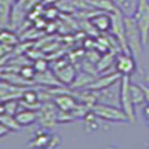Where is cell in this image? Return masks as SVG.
<instances>
[{"label": "cell", "mask_w": 149, "mask_h": 149, "mask_svg": "<svg viewBox=\"0 0 149 149\" xmlns=\"http://www.w3.org/2000/svg\"><path fill=\"white\" fill-rule=\"evenodd\" d=\"M88 21H90L91 26H94L97 30H100V31H107L112 27V17L107 15L104 10L95 12V15L90 17Z\"/></svg>", "instance_id": "cell-6"}, {"label": "cell", "mask_w": 149, "mask_h": 149, "mask_svg": "<svg viewBox=\"0 0 149 149\" xmlns=\"http://www.w3.org/2000/svg\"><path fill=\"white\" fill-rule=\"evenodd\" d=\"M121 78V74L116 72L115 74H112V76H106V78H102L95 82H91V90H100V88H106V86H110L113 82H116L118 79Z\"/></svg>", "instance_id": "cell-12"}, {"label": "cell", "mask_w": 149, "mask_h": 149, "mask_svg": "<svg viewBox=\"0 0 149 149\" xmlns=\"http://www.w3.org/2000/svg\"><path fill=\"white\" fill-rule=\"evenodd\" d=\"M17 112H18V102H17V98H10V100L5 102V113L15 115Z\"/></svg>", "instance_id": "cell-16"}, {"label": "cell", "mask_w": 149, "mask_h": 149, "mask_svg": "<svg viewBox=\"0 0 149 149\" xmlns=\"http://www.w3.org/2000/svg\"><path fill=\"white\" fill-rule=\"evenodd\" d=\"M15 0H0V29H8L10 24V10Z\"/></svg>", "instance_id": "cell-7"}, {"label": "cell", "mask_w": 149, "mask_h": 149, "mask_svg": "<svg viewBox=\"0 0 149 149\" xmlns=\"http://www.w3.org/2000/svg\"><path fill=\"white\" fill-rule=\"evenodd\" d=\"M57 76L60 78V82H63L66 85H72L76 79V72L70 64H63L60 70H57Z\"/></svg>", "instance_id": "cell-10"}, {"label": "cell", "mask_w": 149, "mask_h": 149, "mask_svg": "<svg viewBox=\"0 0 149 149\" xmlns=\"http://www.w3.org/2000/svg\"><path fill=\"white\" fill-rule=\"evenodd\" d=\"M5 113V102L0 100V115H3Z\"/></svg>", "instance_id": "cell-22"}, {"label": "cell", "mask_w": 149, "mask_h": 149, "mask_svg": "<svg viewBox=\"0 0 149 149\" xmlns=\"http://www.w3.org/2000/svg\"><path fill=\"white\" fill-rule=\"evenodd\" d=\"M18 39H17V34L12 33L9 29H0V43L6 45V46H14L17 45Z\"/></svg>", "instance_id": "cell-13"}, {"label": "cell", "mask_w": 149, "mask_h": 149, "mask_svg": "<svg viewBox=\"0 0 149 149\" xmlns=\"http://www.w3.org/2000/svg\"><path fill=\"white\" fill-rule=\"evenodd\" d=\"M19 98H21V103L26 106L27 109H33V107L40 106V103H39V94H37L34 90H24Z\"/></svg>", "instance_id": "cell-9"}, {"label": "cell", "mask_w": 149, "mask_h": 149, "mask_svg": "<svg viewBox=\"0 0 149 149\" xmlns=\"http://www.w3.org/2000/svg\"><path fill=\"white\" fill-rule=\"evenodd\" d=\"M134 21L139 27L143 45L149 43V0H137Z\"/></svg>", "instance_id": "cell-1"}, {"label": "cell", "mask_w": 149, "mask_h": 149, "mask_svg": "<svg viewBox=\"0 0 149 149\" xmlns=\"http://www.w3.org/2000/svg\"><path fill=\"white\" fill-rule=\"evenodd\" d=\"M21 76H22L24 79H29V81L34 79V76H36V69H34V67H22V69H21Z\"/></svg>", "instance_id": "cell-17"}, {"label": "cell", "mask_w": 149, "mask_h": 149, "mask_svg": "<svg viewBox=\"0 0 149 149\" xmlns=\"http://www.w3.org/2000/svg\"><path fill=\"white\" fill-rule=\"evenodd\" d=\"M10 133V130L6 127V125H3L2 122H0V137H5L6 134H9Z\"/></svg>", "instance_id": "cell-19"}, {"label": "cell", "mask_w": 149, "mask_h": 149, "mask_svg": "<svg viewBox=\"0 0 149 149\" xmlns=\"http://www.w3.org/2000/svg\"><path fill=\"white\" fill-rule=\"evenodd\" d=\"M55 104L63 110V112H70L76 107V102L73 100L70 95H60V97H55Z\"/></svg>", "instance_id": "cell-11"}, {"label": "cell", "mask_w": 149, "mask_h": 149, "mask_svg": "<svg viewBox=\"0 0 149 149\" xmlns=\"http://www.w3.org/2000/svg\"><path fill=\"white\" fill-rule=\"evenodd\" d=\"M61 0H42L43 5H55V3H60Z\"/></svg>", "instance_id": "cell-21"}, {"label": "cell", "mask_w": 149, "mask_h": 149, "mask_svg": "<svg viewBox=\"0 0 149 149\" xmlns=\"http://www.w3.org/2000/svg\"><path fill=\"white\" fill-rule=\"evenodd\" d=\"M145 116H146V121H148V124H149V106L145 107Z\"/></svg>", "instance_id": "cell-23"}, {"label": "cell", "mask_w": 149, "mask_h": 149, "mask_svg": "<svg viewBox=\"0 0 149 149\" xmlns=\"http://www.w3.org/2000/svg\"><path fill=\"white\" fill-rule=\"evenodd\" d=\"M121 106L122 110L125 112V115L128 116L130 121L134 119V103H133V97H131V85L128 76H122L121 82Z\"/></svg>", "instance_id": "cell-3"}, {"label": "cell", "mask_w": 149, "mask_h": 149, "mask_svg": "<svg viewBox=\"0 0 149 149\" xmlns=\"http://www.w3.org/2000/svg\"><path fill=\"white\" fill-rule=\"evenodd\" d=\"M0 122L3 124V125H6L10 131H18L21 128V125L18 124L15 115H9V113H3L0 115Z\"/></svg>", "instance_id": "cell-14"}, {"label": "cell", "mask_w": 149, "mask_h": 149, "mask_svg": "<svg viewBox=\"0 0 149 149\" xmlns=\"http://www.w3.org/2000/svg\"><path fill=\"white\" fill-rule=\"evenodd\" d=\"M140 86H142V90L145 93V100L149 103V88H146V86H143V85H140Z\"/></svg>", "instance_id": "cell-20"}, {"label": "cell", "mask_w": 149, "mask_h": 149, "mask_svg": "<svg viewBox=\"0 0 149 149\" xmlns=\"http://www.w3.org/2000/svg\"><path fill=\"white\" fill-rule=\"evenodd\" d=\"M43 14H45V18H46V19H54V18L58 17V9H57L55 6L46 8V9L43 10Z\"/></svg>", "instance_id": "cell-18"}, {"label": "cell", "mask_w": 149, "mask_h": 149, "mask_svg": "<svg viewBox=\"0 0 149 149\" xmlns=\"http://www.w3.org/2000/svg\"><path fill=\"white\" fill-rule=\"evenodd\" d=\"M124 26H125V39H127L128 49H131V52L134 55H139L142 52L143 42H142V36H140L137 24H136L134 18L125 17L124 18Z\"/></svg>", "instance_id": "cell-2"}, {"label": "cell", "mask_w": 149, "mask_h": 149, "mask_svg": "<svg viewBox=\"0 0 149 149\" xmlns=\"http://www.w3.org/2000/svg\"><path fill=\"white\" fill-rule=\"evenodd\" d=\"M15 118H17V121L21 127H27V125H31L33 122L37 121V112L33 110V109L18 110L15 113Z\"/></svg>", "instance_id": "cell-8"}, {"label": "cell", "mask_w": 149, "mask_h": 149, "mask_svg": "<svg viewBox=\"0 0 149 149\" xmlns=\"http://www.w3.org/2000/svg\"><path fill=\"white\" fill-rule=\"evenodd\" d=\"M131 97H133V103L137 104L145 100V93L142 90L140 85H131Z\"/></svg>", "instance_id": "cell-15"}, {"label": "cell", "mask_w": 149, "mask_h": 149, "mask_svg": "<svg viewBox=\"0 0 149 149\" xmlns=\"http://www.w3.org/2000/svg\"><path fill=\"white\" fill-rule=\"evenodd\" d=\"M93 110H94L95 116L107 119V121H116L118 122V121L128 119V116L125 115L124 110H118L115 107H110V106H106V104H95Z\"/></svg>", "instance_id": "cell-4"}, {"label": "cell", "mask_w": 149, "mask_h": 149, "mask_svg": "<svg viewBox=\"0 0 149 149\" xmlns=\"http://www.w3.org/2000/svg\"><path fill=\"white\" fill-rule=\"evenodd\" d=\"M115 67L121 76H130L136 69V64L130 54H119L115 58Z\"/></svg>", "instance_id": "cell-5"}]
</instances>
